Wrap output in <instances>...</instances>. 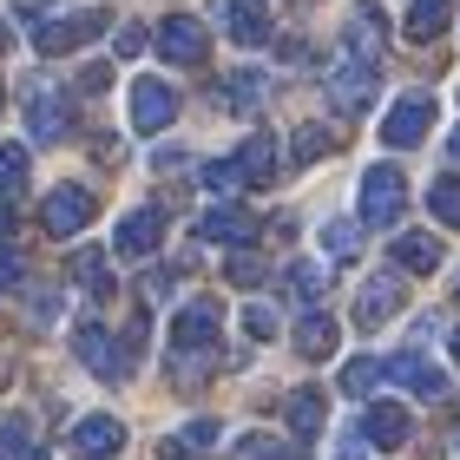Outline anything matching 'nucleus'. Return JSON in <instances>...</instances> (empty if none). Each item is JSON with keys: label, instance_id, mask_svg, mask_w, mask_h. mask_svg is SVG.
Instances as JSON below:
<instances>
[{"label": "nucleus", "instance_id": "obj_1", "mask_svg": "<svg viewBox=\"0 0 460 460\" xmlns=\"http://www.w3.org/2000/svg\"><path fill=\"white\" fill-rule=\"evenodd\" d=\"M217 303L211 296H198V303H184L178 316H172V382L178 388H198L204 375H211V355H217Z\"/></svg>", "mask_w": 460, "mask_h": 460}, {"label": "nucleus", "instance_id": "obj_2", "mask_svg": "<svg viewBox=\"0 0 460 460\" xmlns=\"http://www.w3.org/2000/svg\"><path fill=\"white\" fill-rule=\"evenodd\" d=\"M112 27V13H99V7H66V13H53V20H33V47L59 59V53H79L86 40H99Z\"/></svg>", "mask_w": 460, "mask_h": 460}, {"label": "nucleus", "instance_id": "obj_3", "mask_svg": "<svg viewBox=\"0 0 460 460\" xmlns=\"http://www.w3.org/2000/svg\"><path fill=\"white\" fill-rule=\"evenodd\" d=\"M402 211H408L402 172H394V164H368V172H362V224L368 230H394Z\"/></svg>", "mask_w": 460, "mask_h": 460}, {"label": "nucleus", "instance_id": "obj_4", "mask_svg": "<svg viewBox=\"0 0 460 460\" xmlns=\"http://www.w3.org/2000/svg\"><path fill=\"white\" fill-rule=\"evenodd\" d=\"M93 217H99V198L86 184H53L47 204H40V230H47V237H79Z\"/></svg>", "mask_w": 460, "mask_h": 460}, {"label": "nucleus", "instance_id": "obj_5", "mask_svg": "<svg viewBox=\"0 0 460 460\" xmlns=\"http://www.w3.org/2000/svg\"><path fill=\"white\" fill-rule=\"evenodd\" d=\"M428 132H434V99H428V93L394 99L388 119H382V145H388V152H414Z\"/></svg>", "mask_w": 460, "mask_h": 460}, {"label": "nucleus", "instance_id": "obj_6", "mask_svg": "<svg viewBox=\"0 0 460 460\" xmlns=\"http://www.w3.org/2000/svg\"><path fill=\"white\" fill-rule=\"evenodd\" d=\"M152 40H158V53L172 59V66H204V53H211V33H204V20H191V13H164Z\"/></svg>", "mask_w": 460, "mask_h": 460}, {"label": "nucleus", "instance_id": "obj_7", "mask_svg": "<svg viewBox=\"0 0 460 460\" xmlns=\"http://www.w3.org/2000/svg\"><path fill=\"white\" fill-rule=\"evenodd\" d=\"M323 86H329V106H336V112H368V99H375V66H368V59H336V66H329V79H323Z\"/></svg>", "mask_w": 460, "mask_h": 460}, {"label": "nucleus", "instance_id": "obj_8", "mask_svg": "<svg viewBox=\"0 0 460 460\" xmlns=\"http://www.w3.org/2000/svg\"><path fill=\"white\" fill-rule=\"evenodd\" d=\"M73 355L99 375V382H125V375H132V362H125L119 336H106L99 323H79V329H73Z\"/></svg>", "mask_w": 460, "mask_h": 460}, {"label": "nucleus", "instance_id": "obj_9", "mask_svg": "<svg viewBox=\"0 0 460 460\" xmlns=\"http://www.w3.org/2000/svg\"><path fill=\"white\" fill-rule=\"evenodd\" d=\"M382 47H388V20H382V0H355L349 7V27H342V53L349 59H382Z\"/></svg>", "mask_w": 460, "mask_h": 460}, {"label": "nucleus", "instance_id": "obj_10", "mask_svg": "<svg viewBox=\"0 0 460 460\" xmlns=\"http://www.w3.org/2000/svg\"><path fill=\"white\" fill-rule=\"evenodd\" d=\"M66 125H73L66 99H59L47 79H27V132H33V145H59V138H66Z\"/></svg>", "mask_w": 460, "mask_h": 460}, {"label": "nucleus", "instance_id": "obj_11", "mask_svg": "<svg viewBox=\"0 0 460 460\" xmlns=\"http://www.w3.org/2000/svg\"><path fill=\"white\" fill-rule=\"evenodd\" d=\"M158 237H164V211H158V204H138V211L119 217L112 250H119L125 263H138V257H152V250H158Z\"/></svg>", "mask_w": 460, "mask_h": 460}, {"label": "nucleus", "instance_id": "obj_12", "mask_svg": "<svg viewBox=\"0 0 460 460\" xmlns=\"http://www.w3.org/2000/svg\"><path fill=\"white\" fill-rule=\"evenodd\" d=\"M172 119H178V93L164 86V79H138V86H132V132L158 138Z\"/></svg>", "mask_w": 460, "mask_h": 460}, {"label": "nucleus", "instance_id": "obj_13", "mask_svg": "<svg viewBox=\"0 0 460 460\" xmlns=\"http://www.w3.org/2000/svg\"><path fill=\"white\" fill-rule=\"evenodd\" d=\"M362 441L368 447H388V454H402L414 441V421H408V408L402 402H368L362 414Z\"/></svg>", "mask_w": 460, "mask_h": 460}, {"label": "nucleus", "instance_id": "obj_14", "mask_svg": "<svg viewBox=\"0 0 460 460\" xmlns=\"http://www.w3.org/2000/svg\"><path fill=\"white\" fill-rule=\"evenodd\" d=\"M382 375H388V382H402L408 394H421V402H441V394H447V375L434 368L428 355H414V349H402L394 362H382Z\"/></svg>", "mask_w": 460, "mask_h": 460}, {"label": "nucleus", "instance_id": "obj_15", "mask_svg": "<svg viewBox=\"0 0 460 460\" xmlns=\"http://www.w3.org/2000/svg\"><path fill=\"white\" fill-rule=\"evenodd\" d=\"M402 296H408V283L394 277V270L368 277V283H362V296H355V323H362V329H382L394 309H402Z\"/></svg>", "mask_w": 460, "mask_h": 460}, {"label": "nucleus", "instance_id": "obj_16", "mask_svg": "<svg viewBox=\"0 0 460 460\" xmlns=\"http://www.w3.org/2000/svg\"><path fill=\"white\" fill-rule=\"evenodd\" d=\"M119 447H125L119 414H86V421H73V460H112Z\"/></svg>", "mask_w": 460, "mask_h": 460}, {"label": "nucleus", "instance_id": "obj_17", "mask_svg": "<svg viewBox=\"0 0 460 460\" xmlns=\"http://www.w3.org/2000/svg\"><path fill=\"white\" fill-rule=\"evenodd\" d=\"M441 270V237L434 230H402L394 237V277H434Z\"/></svg>", "mask_w": 460, "mask_h": 460}, {"label": "nucleus", "instance_id": "obj_18", "mask_svg": "<svg viewBox=\"0 0 460 460\" xmlns=\"http://www.w3.org/2000/svg\"><path fill=\"white\" fill-rule=\"evenodd\" d=\"M198 237L204 243H250L257 237V217H250L243 204H211V211L198 217Z\"/></svg>", "mask_w": 460, "mask_h": 460}, {"label": "nucleus", "instance_id": "obj_19", "mask_svg": "<svg viewBox=\"0 0 460 460\" xmlns=\"http://www.w3.org/2000/svg\"><path fill=\"white\" fill-rule=\"evenodd\" d=\"M224 33L237 40V47H270V13L257 7V0H224Z\"/></svg>", "mask_w": 460, "mask_h": 460}, {"label": "nucleus", "instance_id": "obj_20", "mask_svg": "<svg viewBox=\"0 0 460 460\" xmlns=\"http://www.w3.org/2000/svg\"><path fill=\"white\" fill-rule=\"evenodd\" d=\"M217 441H224V428H217V421H191V428L164 434L158 454H164V460H211V454H217Z\"/></svg>", "mask_w": 460, "mask_h": 460}, {"label": "nucleus", "instance_id": "obj_21", "mask_svg": "<svg viewBox=\"0 0 460 460\" xmlns=\"http://www.w3.org/2000/svg\"><path fill=\"white\" fill-rule=\"evenodd\" d=\"M323 414H329V402H323V388H296V394H289V402H283V421H289V441H316V434H323Z\"/></svg>", "mask_w": 460, "mask_h": 460}, {"label": "nucleus", "instance_id": "obj_22", "mask_svg": "<svg viewBox=\"0 0 460 460\" xmlns=\"http://www.w3.org/2000/svg\"><path fill=\"white\" fill-rule=\"evenodd\" d=\"M230 164H237L243 184H277V138H270V132H250L243 152L230 158Z\"/></svg>", "mask_w": 460, "mask_h": 460}, {"label": "nucleus", "instance_id": "obj_23", "mask_svg": "<svg viewBox=\"0 0 460 460\" xmlns=\"http://www.w3.org/2000/svg\"><path fill=\"white\" fill-rule=\"evenodd\" d=\"M454 20V0H414V7L402 13V33L414 40V47H428V40H441Z\"/></svg>", "mask_w": 460, "mask_h": 460}, {"label": "nucleus", "instance_id": "obj_24", "mask_svg": "<svg viewBox=\"0 0 460 460\" xmlns=\"http://www.w3.org/2000/svg\"><path fill=\"white\" fill-rule=\"evenodd\" d=\"M336 316H323V309H309V316L296 323V355L303 362H329V355H336Z\"/></svg>", "mask_w": 460, "mask_h": 460}, {"label": "nucleus", "instance_id": "obj_25", "mask_svg": "<svg viewBox=\"0 0 460 460\" xmlns=\"http://www.w3.org/2000/svg\"><path fill=\"white\" fill-rule=\"evenodd\" d=\"M217 99L230 112H257L263 106V73H250V66H237V73H224V86H217Z\"/></svg>", "mask_w": 460, "mask_h": 460}, {"label": "nucleus", "instance_id": "obj_26", "mask_svg": "<svg viewBox=\"0 0 460 460\" xmlns=\"http://www.w3.org/2000/svg\"><path fill=\"white\" fill-rule=\"evenodd\" d=\"M73 283L93 289V296H112V277H106V250H73Z\"/></svg>", "mask_w": 460, "mask_h": 460}, {"label": "nucleus", "instance_id": "obj_27", "mask_svg": "<svg viewBox=\"0 0 460 460\" xmlns=\"http://www.w3.org/2000/svg\"><path fill=\"white\" fill-rule=\"evenodd\" d=\"M27 172H33V158H27V145H0V198H20L27 191Z\"/></svg>", "mask_w": 460, "mask_h": 460}, {"label": "nucleus", "instance_id": "obj_28", "mask_svg": "<svg viewBox=\"0 0 460 460\" xmlns=\"http://www.w3.org/2000/svg\"><path fill=\"white\" fill-rule=\"evenodd\" d=\"M323 152H336V132H329V125H303V132L289 138V164H296V172H303V164H316Z\"/></svg>", "mask_w": 460, "mask_h": 460}, {"label": "nucleus", "instance_id": "obj_29", "mask_svg": "<svg viewBox=\"0 0 460 460\" xmlns=\"http://www.w3.org/2000/svg\"><path fill=\"white\" fill-rule=\"evenodd\" d=\"M428 211L441 217V224H454V230H460V178H454V172L428 184Z\"/></svg>", "mask_w": 460, "mask_h": 460}, {"label": "nucleus", "instance_id": "obj_30", "mask_svg": "<svg viewBox=\"0 0 460 460\" xmlns=\"http://www.w3.org/2000/svg\"><path fill=\"white\" fill-rule=\"evenodd\" d=\"M237 460H303V454H296V441H277V434H243Z\"/></svg>", "mask_w": 460, "mask_h": 460}, {"label": "nucleus", "instance_id": "obj_31", "mask_svg": "<svg viewBox=\"0 0 460 460\" xmlns=\"http://www.w3.org/2000/svg\"><path fill=\"white\" fill-rule=\"evenodd\" d=\"M283 289H289V303H316L323 296V270L316 263H289L283 270Z\"/></svg>", "mask_w": 460, "mask_h": 460}, {"label": "nucleus", "instance_id": "obj_32", "mask_svg": "<svg viewBox=\"0 0 460 460\" xmlns=\"http://www.w3.org/2000/svg\"><path fill=\"white\" fill-rule=\"evenodd\" d=\"M323 250L329 257H355V250H362V224H349V217L323 224Z\"/></svg>", "mask_w": 460, "mask_h": 460}, {"label": "nucleus", "instance_id": "obj_33", "mask_svg": "<svg viewBox=\"0 0 460 460\" xmlns=\"http://www.w3.org/2000/svg\"><path fill=\"white\" fill-rule=\"evenodd\" d=\"M375 382H382V362H368V355H355V362L342 368V394H355V402H362Z\"/></svg>", "mask_w": 460, "mask_h": 460}, {"label": "nucleus", "instance_id": "obj_34", "mask_svg": "<svg viewBox=\"0 0 460 460\" xmlns=\"http://www.w3.org/2000/svg\"><path fill=\"white\" fill-rule=\"evenodd\" d=\"M27 421H20V414H7V421H0V460H20V454H33V441H27Z\"/></svg>", "mask_w": 460, "mask_h": 460}, {"label": "nucleus", "instance_id": "obj_35", "mask_svg": "<svg viewBox=\"0 0 460 460\" xmlns=\"http://www.w3.org/2000/svg\"><path fill=\"white\" fill-rule=\"evenodd\" d=\"M204 191H217V198H230V191H243L237 164H230V158H211V164H204Z\"/></svg>", "mask_w": 460, "mask_h": 460}, {"label": "nucleus", "instance_id": "obj_36", "mask_svg": "<svg viewBox=\"0 0 460 460\" xmlns=\"http://www.w3.org/2000/svg\"><path fill=\"white\" fill-rule=\"evenodd\" d=\"M243 336H250V342H270V336H277V309H270V303H250V309H243Z\"/></svg>", "mask_w": 460, "mask_h": 460}, {"label": "nucleus", "instance_id": "obj_37", "mask_svg": "<svg viewBox=\"0 0 460 460\" xmlns=\"http://www.w3.org/2000/svg\"><path fill=\"white\" fill-rule=\"evenodd\" d=\"M224 270H230V283H237V289H257L263 283V257H250V250H237Z\"/></svg>", "mask_w": 460, "mask_h": 460}, {"label": "nucleus", "instance_id": "obj_38", "mask_svg": "<svg viewBox=\"0 0 460 460\" xmlns=\"http://www.w3.org/2000/svg\"><path fill=\"white\" fill-rule=\"evenodd\" d=\"M20 277H27V263H20V250H13V243H0V296H7V289H13Z\"/></svg>", "mask_w": 460, "mask_h": 460}, {"label": "nucleus", "instance_id": "obj_39", "mask_svg": "<svg viewBox=\"0 0 460 460\" xmlns=\"http://www.w3.org/2000/svg\"><path fill=\"white\" fill-rule=\"evenodd\" d=\"M145 47H152V40H145V27H119V53H125V59H138Z\"/></svg>", "mask_w": 460, "mask_h": 460}, {"label": "nucleus", "instance_id": "obj_40", "mask_svg": "<svg viewBox=\"0 0 460 460\" xmlns=\"http://www.w3.org/2000/svg\"><path fill=\"white\" fill-rule=\"evenodd\" d=\"M106 79H112V66H99V59H93V66L79 73V93H106Z\"/></svg>", "mask_w": 460, "mask_h": 460}, {"label": "nucleus", "instance_id": "obj_41", "mask_svg": "<svg viewBox=\"0 0 460 460\" xmlns=\"http://www.w3.org/2000/svg\"><path fill=\"white\" fill-rule=\"evenodd\" d=\"M7 237H13V204L0 198V243H7Z\"/></svg>", "mask_w": 460, "mask_h": 460}, {"label": "nucleus", "instance_id": "obj_42", "mask_svg": "<svg viewBox=\"0 0 460 460\" xmlns=\"http://www.w3.org/2000/svg\"><path fill=\"white\" fill-rule=\"evenodd\" d=\"M336 460H362V434H355V441H342V447H336Z\"/></svg>", "mask_w": 460, "mask_h": 460}, {"label": "nucleus", "instance_id": "obj_43", "mask_svg": "<svg viewBox=\"0 0 460 460\" xmlns=\"http://www.w3.org/2000/svg\"><path fill=\"white\" fill-rule=\"evenodd\" d=\"M447 152H454V158H460V125H454V138H447Z\"/></svg>", "mask_w": 460, "mask_h": 460}, {"label": "nucleus", "instance_id": "obj_44", "mask_svg": "<svg viewBox=\"0 0 460 460\" xmlns=\"http://www.w3.org/2000/svg\"><path fill=\"white\" fill-rule=\"evenodd\" d=\"M7 40H13V33H7V20H0V53H7Z\"/></svg>", "mask_w": 460, "mask_h": 460}, {"label": "nucleus", "instance_id": "obj_45", "mask_svg": "<svg viewBox=\"0 0 460 460\" xmlns=\"http://www.w3.org/2000/svg\"><path fill=\"white\" fill-rule=\"evenodd\" d=\"M20 460H47V454H40V447H33V454H20Z\"/></svg>", "mask_w": 460, "mask_h": 460}, {"label": "nucleus", "instance_id": "obj_46", "mask_svg": "<svg viewBox=\"0 0 460 460\" xmlns=\"http://www.w3.org/2000/svg\"><path fill=\"white\" fill-rule=\"evenodd\" d=\"M454 296H460V270H454Z\"/></svg>", "mask_w": 460, "mask_h": 460}, {"label": "nucleus", "instance_id": "obj_47", "mask_svg": "<svg viewBox=\"0 0 460 460\" xmlns=\"http://www.w3.org/2000/svg\"><path fill=\"white\" fill-rule=\"evenodd\" d=\"M454 362H460V336H454Z\"/></svg>", "mask_w": 460, "mask_h": 460}, {"label": "nucleus", "instance_id": "obj_48", "mask_svg": "<svg viewBox=\"0 0 460 460\" xmlns=\"http://www.w3.org/2000/svg\"><path fill=\"white\" fill-rule=\"evenodd\" d=\"M0 99H7V86H0Z\"/></svg>", "mask_w": 460, "mask_h": 460}]
</instances>
